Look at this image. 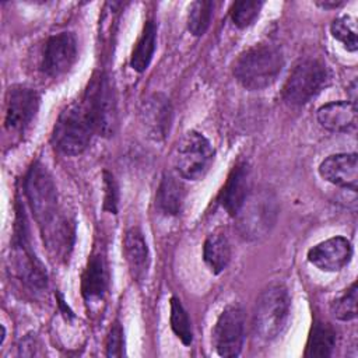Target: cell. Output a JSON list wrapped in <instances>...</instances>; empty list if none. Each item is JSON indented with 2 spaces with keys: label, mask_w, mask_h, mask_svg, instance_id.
<instances>
[{
  "label": "cell",
  "mask_w": 358,
  "mask_h": 358,
  "mask_svg": "<svg viewBox=\"0 0 358 358\" xmlns=\"http://www.w3.org/2000/svg\"><path fill=\"white\" fill-rule=\"evenodd\" d=\"M123 329L119 324V322H116L109 334H108V340H106V355L108 357H122L123 355Z\"/></svg>",
  "instance_id": "cell-29"
},
{
  "label": "cell",
  "mask_w": 358,
  "mask_h": 358,
  "mask_svg": "<svg viewBox=\"0 0 358 358\" xmlns=\"http://www.w3.org/2000/svg\"><path fill=\"white\" fill-rule=\"evenodd\" d=\"M317 4L324 8H329V7H338L343 4V1H319Z\"/></svg>",
  "instance_id": "cell-31"
},
{
  "label": "cell",
  "mask_w": 358,
  "mask_h": 358,
  "mask_svg": "<svg viewBox=\"0 0 358 358\" xmlns=\"http://www.w3.org/2000/svg\"><path fill=\"white\" fill-rule=\"evenodd\" d=\"M351 243L344 236H334L317 243L308 252V260L323 271H338L351 259Z\"/></svg>",
  "instance_id": "cell-14"
},
{
  "label": "cell",
  "mask_w": 358,
  "mask_h": 358,
  "mask_svg": "<svg viewBox=\"0 0 358 358\" xmlns=\"http://www.w3.org/2000/svg\"><path fill=\"white\" fill-rule=\"evenodd\" d=\"M103 187H105L103 208L115 214L117 210V185L115 182V178L109 172L103 173Z\"/></svg>",
  "instance_id": "cell-30"
},
{
  "label": "cell",
  "mask_w": 358,
  "mask_h": 358,
  "mask_svg": "<svg viewBox=\"0 0 358 358\" xmlns=\"http://www.w3.org/2000/svg\"><path fill=\"white\" fill-rule=\"evenodd\" d=\"M185 200V189L182 183L171 173H165L157 190V204L159 210L168 215L180 213Z\"/></svg>",
  "instance_id": "cell-19"
},
{
  "label": "cell",
  "mask_w": 358,
  "mask_h": 358,
  "mask_svg": "<svg viewBox=\"0 0 358 358\" xmlns=\"http://www.w3.org/2000/svg\"><path fill=\"white\" fill-rule=\"evenodd\" d=\"M333 315L340 320H351L357 316V284L354 282L338 299L331 303Z\"/></svg>",
  "instance_id": "cell-28"
},
{
  "label": "cell",
  "mask_w": 358,
  "mask_h": 358,
  "mask_svg": "<svg viewBox=\"0 0 358 358\" xmlns=\"http://www.w3.org/2000/svg\"><path fill=\"white\" fill-rule=\"evenodd\" d=\"M213 338L218 355H239L245 338V315L239 306H228L222 310L214 327Z\"/></svg>",
  "instance_id": "cell-9"
},
{
  "label": "cell",
  "mask_w": 358,
  "mask_h": 358,
  "mask_svg": "<svg viewBox=\"0 0 358 358\" xmlns=\"http://www.w3.org/2000/svg\"><path fill=\"white\" fill-rule=\"evenodd\" d=\"M289 316V296L280 284L262 291L253 312V327L263 340H273L284 330Z\"/></svg>",
  "instance_id": "cell-4"
},
{
  "label": "cell",
  "mask_w": 358,
  "mask_h": 358,
  "mask_svg": "<svg viewBox=\"0 0 358 358\" xmlns=\"http://www.w3.org/2000/svg\"><path fill=\"white\" fill-rule=\"evenodd\" d=\"M262 6H263L262 1H252V0L234 3L231 8V18L234 24L239 28L249 27L259 15Z\"/></svg>",
  "instance_id": "cell-27"
},
{
  "label": "cell",
  "mask_w": 358,
  "mask_h": 358,
  "mask_svg": "<svg viewBox=\"0 0 358 358\" xmlns=\"http://www.w3.org/2000/svg\"><path fill=\"white\" fill-rule=\"evenodd\" d=\"M24 189L36 221L41 228H45L57 215V192L50 173L42 164L35 162L29 168Z\"/></svg>",
  "instance_id": "cell-7"
},
{
  "label": "cell",
  "mask_w": 358,
  "mask_h": 358,
  "mask_svg": "<svg viewBox=\"0 0 358 358\" xmlns=\"http://www.w3.org/2000/svg\"><path fill=\"white\" fill-rule=\"evenodd\" d=\"M250 193V169L246 164H238L229 173L221 194L220 201L231 215H236L243 201Z\"/></svg>",
  "instance_id": "cell-16"
},
{
  "label": "cell",
  "mask_w": 358,
  "mask_h": 358,
  "mask_svg": "<svg viewBox=\"0 0 358 358\" xmlns=\"http://www.w3.org/2000/svg\"><path fill=\"white\" fill-rule=\"evenodd\" d=\"M317 120L324 129L330 131H348L357 124V106L348 101L326 103L319 108Z\"/></svg>",
  "instance_id": "cell-17"
},
{
  "label": "cell",
  "mask_w": 358,
  "mask_h": 358,
  "mask_svg": "<svg viewBox=\"0 0 358 358\" xmlns=\"http://www.w3.org/2000/svg\"><path fill=\"white\" fill-rule=\"evenodd\" d=\"M278 214V203L273 192L259 189L250 192L236 213V228L246 241H259L273 228Z\"/></svg>",
  "instance_id": "cell-2"
},
{
  "label": "cell",
  "mask_w": 358,
  "mask_h": 358,
  "mask_svg": "<svg viewBox=\"0 0 358 358\" xmlns=\"http://www.w3.org/2000/svg\"><path fill=\"white\" fill-rule=\"evenodd\" d=\"M13 260L15 266V271L32 288H43L46 287V273L43 271L42 264L32 253L29 243L27 241V232L24 222L17 224L15 241H14V252Z\"/></svg>",
  "instance_id": "cell-12"
},
{
  "label": "cell",
  "mask_w": 358,
  "mask_h": 358,
  "mask_svg": "<svg viewBox=\"0 0 358 358\" xmlns=\"http://www.w3.org/2000/svg\"><path fill=\"white\" fill-rule=\"evenodd\" d=\"M284 66L281 52L273 45H256L243 52L234 66L239 84L256 91L271 85Z\"/></svg>",
  "instance_id": "cell-1"
},
{
  "label": "cell",
  "mask_w": 358,
  "mask_h": 358,
  "mask_svg": "<svg viewBox=\"0 0 358 358\" xmlns=\"http://www.w3.org/2000/svg\"><path fill=\"white\" fill-rule=\"evenodd\" d=\"M95 131L84 102L70 103L59 116L53 129L55 147L67 155H78L90 145Z\"/></svg>",
  "instance_id": "cell-3"
},
{
  "label": "cell",
  "mask_w": 358,
  "mask_h": 358,
  "mask_svg": "<svg viewBox=\"0 0 358 358\" xmlns=\"http://www.w3.org/2000/svg\"><path fill=\"white\" fill-rule=\"evenodd\" d=\"M83 102L92 119L95 131L102 136H112L117 126V103L109 77L105 74L94 77Z\"/></svg>",
  "instance_id": "cell-6"
},
{
  "label": "cell",
  "mask_w": 358,
  "mask_h": 358,
  "mask_svg": "<svg viewBox=\"0 0 358 358\" xmlns=\"http://www.w3.org/2000/svg\"><path fill=\"white\" fill-rule=\"evenodd\" d=\"M123 249L126 262L129 264L131 277L137 281H141L148 270L150 256L148 248L144 241V236L138 228H131L126 232L123 241Z\"/></svg>",
  "instance_id": "cell-18"
},
{
  "label": "cell",
  "mask_w": 358,
  "mask_h": 358,
  "mask_svg": "<svg viewBox=\"0 0 358 358\" xmlns=\"http://www.w3.org/2000/svg\"><path fill=\"white\" fill-rule=\"evenodd\" d=\"M155 39L157 25L154 21H147L130 59V66L136 71L141 73L148 67L155 50Z\"/></svg>",
  "instance_id": "cell-22"
},
{
  "label": "cell",
  "mask_w": 358,
  "mask_h": 358,
  "mask_svg": "<svg viewBox=\"0 0 358 358\" xmlns=\"http://www.w3.org/2000/svg\"><path fill=\"white\" fill-rule=\"evenodd\" d=\"M203 257L213 273H221L231 257V248L227 236L221 232L210 234L204 241Z\"/></svg>",
  "instance_id": "cell-21"
},
{
  "label": "cell",
  "mask_w": 358,
  "mask_h": 358,
  "mask_svg": "<svg viewBox=\"0 0 358 358\" xmlns=\"http://www.w3.org/2000/svg\"><path fill=\"white\" fill-rule=\"evenodd\" d=\"M319 173L327 182L357 192L358 186V158L355 152L334 154L326 158L320 166Z\"/></svg>",
  "instance_id": "cell-15"
},
{
  "label": "cell",
  "mask_w": 358,
  "mask_h": 358,
  "mask_svg": "<svg viewBox=\"0 0 358 358\" xmlns=\"http://www.w3.org/2000/svg\"><path fill=\"white\" fill-rule=\"evenodd\" d=\"M105 289H106L105 263L99 255H95L88 260V264L83 274L81 291L87 301H92V299L101 298Z\"/></svg>",
  "instance_id": "cell-20"
},
{
  "label": "cell",
  "mask_w": 358,
  "mask_h": 358,
  "mask_svg": "<svg viewBox=\"0 0 358 358\" xmlns=\"http://www.w3.org/2000/svg\"><path fill=\"white\" fill-rule=\"evenodd\" d=\"M39 106L38 94L27 87H13L8 91L6 127L13 133L24 131L32 122Z\"/></svg>",
  "instance_id": "cell-11"
},
{
  "label": "cell",
  "mask_w": 358,
  "mask_h": 358,
  "mask_svg": "<svg viewBox=\"0 0 358 358\" xmlns=\"http://www.w3.org/2000/svg\"><path fill=\"white\" fill-rule=\"evenodd\" d=\"M330 31H331V35L337 41H340L347 50H350V52L357 50V48H358L357 25H355L354 18H351L348 15H344V17H340V18L334 20L331 22Z\"/></svg>",
  "instance_id": "cell-26"
},
{
  "label": "cell",
  "mask_w": 358,
  "mask_h": 358,
  "mask_svg": "<svg viewBox=\"0 0 358 358\" xmlns=\"http://www.w3.org/2000/svg\"><path fill=\"white\" fill-rule=\"evenodd\" d=\"M214 4L207 0H197L190 4L187 15V28L194 36L203 35L210 27Z\"/></svg>",
  "instance_id": "cell-24"
},
{
  "label": "cell",
  "mask_w": 358,
  "mask_h": 358,
  "mask_svg": "<svg viewBox=\"0 0 358 358\" xmlns=\"http://www.w3.org/2000/svg\"><path fill=\"white\" fill-rule=\"evenodd\" d=\"M329 80L324 63L316 59L301 60L287 78L282 90L284 99L291 105H305L329 84Z\"/></svg>",
  "instance_id": "cell-5"
},
{
  "label": "cell",
  "mask_w": 358,
  "mask_h": 358,
  "mask_svg": "<svg viewBox=\"0 0 358 358\" xmlns=\"http://www.w3.org/2000/svg\"><path fill=\"white\" fill-rule=\"evenodd\" d=\"M140 120L147 134L154 140H164L169 131L172 120V106L162 94L150 95L141 105Z\"/></svg>",
  "instance_id": "cell-13"
},
{
  "label": "cell",
  "mask_w": 358,
  "mask_h": 358,
  "mask_svg": "<svg viewBox=\"0 0 358 358\" xmlns=\"http://www.w3.org/2000/svg\"><path fill=\"white\" fill-rule=\"evenodd\" d=\"M77 57V42L73 34L60 32L48 39L43 49L42 67L52 77H57L70 70Z\"/></svg>",
  "instance_id": "cell-10"
},
{
  "label": "cell",
  "mask_w": 358,
  "mask_h": 358,
  "mask_svg": "<svg viewBox=\"0 0 358 358\" xmlns=\"http://www.w3.org/2000/svg\"><path fill=\"white\" fill-rule=\"evenodd\" d=\"M336 344V331L327 323L313 324L306 344V357H329Z\"/></svg>",
  "instance_id": "cell-23"
},
{
  "label": "cell",
  "mask_w": 358,
  "mask_h": 358,
  "mask_svg": "<svg viewBox=\"0 0 358 358\" xmlns=\"http://www.w3.org/2000/svg\"><path fill=\"white\" fill-rule=\"evenodd\" d=\"M213 155L214 151L210 141L197 131H189L176 147L175 166L183 178L196 180L208 171Z\"/></svg>",
  "instance_id": "cell-8"
},
{
  "label": "cell",
  "mask_w": 358,
  "mask_h": 358,
  "mask_svg": "<svg viewBox=\"0 0 358 358\" xmlns=\"http://www.w3.org/2000/svg\"><path fill=\"white\" fill-rule=\"evenodd\" d=\"M171 327L183 344L189 345L192 343L193 333L189 316L185 308L182 306L180 301L175 296L171 299Z\"/></svg>",
  "instance_id": "cell-25"
}]
</instances>
